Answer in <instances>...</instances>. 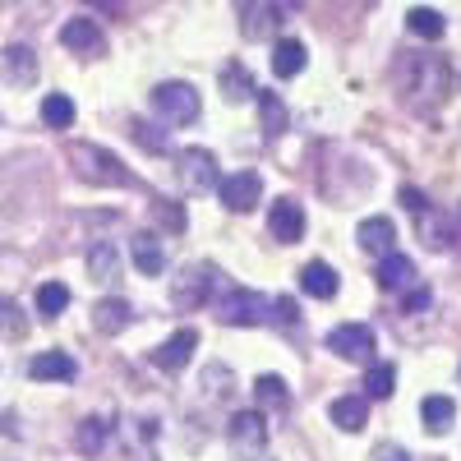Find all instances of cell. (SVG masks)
<instances>
[{"label": "cell", "mask_w": 461, "mask_h": 461, "mask_svg": "<svg viewBox=\"0 0 461 461\" xmlns=\"http://www.w3.org/2000/svg\"><path fill=\"white\" fill-rule=\"evenodd\" d=\"M74 374H79V365L65 351H42L28 360V378H37V383H74Z\"/></svg>", "instance_id": "ac0fdd59"}, {"label": "cell", "mask_w": 461, "mask_h": 461, "mask_svg": "<svg viewBox=\"0 0 461 461\" xmlns=\"http://www.w3.org/2000/svg\"><path fill=\"white\" fill-rule=\"evenodd\" d=\"M356 240H360L365 254H393L397 249V226H393V217H365L356 226Z\"/></svg>", "instance_id": "9a60e30c"}, {"label": "cell", "mask_w": 461, "mask_h": 461, "mask_svg": "<svg viewBox=\"0 0 461 461\" xmlns=\"http://www.w3.org/2000/svg\"><path fill=\"white\" fill-rule=\"evenodd\" d=\"M273 319H277L282 328H295V323H300V304H295L291 295H277V300H273Z\"/></svg>", "instance_id": "d590c367"}, {"label": "cell", "mask_w": 461, "mask_h": 461, "mask_svg": "<svg viewBox=\"0 0 461 461\" xmlns=\"http://www.w3.org/2000/svg\"><path fill=\"white\" fill-rule=\"evenodd\" d=\"M130 258L143 277H162L167 273V254H162V240L152 236V230H139V236L130 240Z\"/></svg>", "instance_id": "e0dca14e"}, {"label": "cell", "mask_w": 461, "mask_h": 461, "mask_svg": "<svg viewBox=\"0 0 461 461\" xmlns=\"http://www.w3.org/2000/svg\"><path fill=\"white\" fill-rule=\"evenodd\" d=\"M328 415H332V425H337V429L360 434V429L369 425V397H337V402L328 406Z\"/></svg>", "instance_id": "44dd1931"}, {"label": "cell", "mask_w": 461, "mask_h": 461, "mask_svg": "<svg viewBox=\"0 0 461 461\" xmlns=\"http://www.w3.org/2000/svg\"><path fill=\"white\" fill-rule=\"evenodd\" d=\"M158 221H162V226H171V230H185V208H180V203H171V208H167V199H162V203H158Z\"/></svg>", "instance_id": "74e56055"}, {"label": "cell", "mask_w": 461, "mask_h": 461, "mask_svg": "<svg viewBox=\"0 0 461 461\" xmlns=\"http://www.w3.org/2000/svg\"><path fill=\"white\" fill-rule=\"evenodd\" d=\"M102 10H111V14H121V0H97Z\"/></svg>", "instance_id": "60d3db41"}, {"label": "cell", "mask_w": 461, "mask_h": 461, "mask_svg": "<svg viewBox=\"0 0 461 461\" xmlns=\"http://www.w3.org/2000/svg\"><path fill=\"white\" fill-rule=\"evenodd\" d=\"M217 199L230 208V212H254L258 199H263V180L258 171H236V176H221L217 185Z\"/></svg>", "instance_id": "9c48e42d"}, {"label": "cell", "mask_w": 461, "mask_h": 461, "mask_svg": "<svg viewBox=\"0 0 461 461\" xmlns=\"http://www.w3.org/2000/svg\"><path fill=\"white\" fill-rule=\"evenodd\" d=\"M415 217V226H420V240H425V249H434V254H447L452 245H456V226L447 221V212H438V208H415L411 212Z\"/></svg>", "instance_id": "30bf717a"}, {"label": "cell", "mask_w": 461, "mask_h": 461, "mask_svg": "<svg viewBox=\"0 0 461 461\" xmlns=\"http://www.w3.org/2000/svg\"><path fill=\"white\" fill-rule=\"evenodd\" d=\"M69 310V286L65 282H42L37 286V314L42 319H60Z\"/></svg>", "instance_id": "f1b7e54d"}, {"label": "cell", "mask_w": 461, "mask_h": 461, "mask_svg": "<svg viewBox=\"0 0 461 461\" xmlns=\"http://www.w3.org/2000/svg\"><path fill=\"white\" fill-rule=\"evenodd\" d=\"M0 79H5L10 88H32L37 84V51L14 42L0 51Z\"/></svg>", "instance_id": "8fae6325"}, {"label": "cell", "mask_w": 461, "mask_h": 461, "mask_svg": "<svg viewBox=\"0 0 461 461\" xmlns=\"http://www.w3.org/2000/svg\"><path fill=\"white\" fill-rule=\"evenodd\" d=\"M328 351L337 360H356V365H374V328L369 323H341L328 332Z\"/></svg>", "instance_id": "8992f818"}, {"label": "cell", "mask_w": 461, "mask_h": 461, "mask_svg": "<svg viewBox=\"0 0 461 461\" xmlns=\"http://www.w3.org/2000/svg\"><path fill=\"white\" fill-rule=\"evenodd\" d=\"M420 420H425L429 434H447L456 425V402L452 397H425L420 402Z\"/></svg>", "instance_id": "603a6c76"}, {"label": "cell", "mask_w": 461, "mask_h": 461, "mask_svg": "<svg viewBox=\"0 0 461 461\" xmlns=\"http://www.w3.org/2000/svg\"><path fill=\"white\" fill-rule=\"evenodd\" d=\"M397 393V369L393 365H369L365 369V397L383 402V397H393Z\"/></svg>", "instance_id": "4dcf8cb0"}, {"label": "cell", "mask_w": 461, "mask_h": 461, "mask_svg": "<svg viewBox=\"0 0 461 461\" xmlns=\"http://www.w3.org/2000/svg\"><path fill=\"white\" fill-rule=\"evenodd\" d=\"M254 402H258L263 415H286V411H291V388H286V378L258 374V378H254Z\"/></svg>", "instance_id": "d6986e66"}, {"label": "cell", "mask_w": 461, "mask_h": 461, "mask_svg": "<svg viewBox=\"0 0 461 461\" xmlns=\"http://www.w3.org/2000/svg\"><path fill=\"white\" fill-rule=\"evenodd\" d=\"M221 97L226 102H245V97H258V84H254V74L236 60V65H226L221 69Z\"/></svg>", "instance_id": "d4e9b609"}, {"label": "cell", "mask_w": 461, "mask_h": 461, "mask_svg": "<svg viewBox=\"0 0 461 461\" xmlns=\"http://www.w3.org/2000/svg\"><path fill=\"white\" fill-rule=\"evenodd\" d=\"M130 323H134L130 300H121V295H106V300H97V304H93V328H97L102 337H121Z\"/></svg>", "instance_id": "5bb4252c"}, {"label": "cell", "mask_w": 461, "mask_h": 461, "mask_svg": "<svg viewBox=\"0 0 461 461\" xmlns=\"http://www.w3.org/2000/svg\"><path fill=\"white\" fill-rule=\"evenodd\" d=\"M402 203H406V212H415V208H425V194H420V189H402Z\"/></svg>", "instance_id": "ab89813d"}, {"label": "cell", "mask_w": 461, "mask_h": 461, "mask_svg": "<svg viewBox=\"0 0 461 461\" xmlns=\"http://www.w3.org/2000/svg\"><path fill=\"white\" fill-rule=\"evenodd\" d=\"M130 134H134L148 152H162V148H167V139H162V134H152V125H143V121H134V125H130Z\"/></svg>", "instance_id": "8d00e7d4"}, {"label": "cell", "mask_w": 461, "mask_h": 461, "mask_svg": "<svg viewBox=\"0 0 461 461\" xmlns=\"http://www.w3.org/2000/svg\"><path fill=\"white\" fill-rule=\"evenodd\" d=\"M226 438L236 447V456H258L267 447V425H263V411H236L226 425Z\"/></svg>", "instance_id": "ba28073f"}, {"label": "cell", "mask_w": 461, "mask_h": 461, "mask_svg": "<svg viewBox=\"0 0 461 461\" xmlns=\"http://www.w3.org/2000/svg\"><path fill=\"white\" fill-rule=\"evenodd\" d=\"M267 230H273V240L282 245H295L304 236V208L295 199H277L273 212H267Z\"/></svg>", "instance_id": "4fadbf2b"}, {"label": "cell", "mask_w": 461, "mask_h": 461, "mask_svg": "<svg viewBox=\"0 0 461 461\" xmlns=\"http://www.w3.org/2000/svg\"><path fill=\"white\" fill-rule=\"evenodd\" d=\"M152 111H158L167 125H194L203 102H199V93L189 84L176 79V84H158V88H152Z\"/></svg>", "instance_id": "3957f363"}, {"label": "cell", "mask_w": 461, "mask_h": 461, "mask_svg": "<svg viewBox=\"0 0 461 461\" xmlns=\"http://www.w3.org/2000/svg\"><path fill=\"white\" fill-rule=\"evenodd\" d=\"M374 461H411V452L402 443H378L374 447Z\"/></svg>", "instance_id": "f35d334b"}, {"label": "cell", "mask_w": 461, "mask_h": 461, "mask_svg": "<svg viewBox=\"0 0 461 461\" xmlns=\"http://www.w3.org/2000/svg\"><path fill=\"white\" fill-rule=\"evenodd\" d=\"M42 125H47V130H69V125H74V102H69L65 93H47V102H42Z\"/></svg>", "instance_id": "1f68e13d"}, {"label": "cell", "mask_w": 461, "mask_h": 461, "mask_svg": "<svg viewBox=\"0 0 461 461\" xmlns=\"http://www.w3.org/2000/svg\"><path fill=\"white\" fill-rule=\"evenodd\" d=\"M393 79H397L402 102H406L415 115H434V111L447 102V88H452L447 60H443V56H425V51H402Z\"/></svg>", "instance_id": "6da1fadb"}, {"label": "cell", "mask_w": 461, "mask_h": 461, "mask_svg": "<svg viewBox=\"0 0 461 461\" xmlns=\"http://www.w3.org/2000/svg\"><path fill=\"white\" fill-rule=\"evenodd\" d=\"M429 304H434V291L415 282V286L406 291V300H402V310H406V314H420V310H429Z\"/></svg>", "instance_id": "e575fe53"}, {"label": "cell", "mask_w": 461, "mask_h": 461, "mask_svg": "<svg viewBox=\"0 0 461 461\" xmlns=\"http://www.w3.org/2000/svg\"><path fill=\"white\" fill-rule=\"evenodd\" d=\"M277 23H282V5H249L245 19H240V28H245L249 42H263V37H273Z\"/></svg>", "instance_id": "cb8c5ba5"}, {"label": "cell", "mask_w": 461, "mask_h": 461, "mask_svg": "<svg viewBox=\"0 0 461 461\" xmlns=\"http://www.w3.org/2000/svg\"><path fill=\"white\" fill-rule=\"evenodd\" d=\"M406 28L415 32V37H425V42H438V37H443V14L438 10H425V5H415L411 14H406Z\"/></svg>", "instance_id": "f546056e"}, {"label": "cell", "mask_w": 461, "mask_h": 461, "mask_svg": "<svg viewBox=\"0 0 461 461\" xmlns=\"http://www.w3.org/2000/svg\"><path fill=\"white\" fill-rule=\"evenodd\" d=\"M217 319L226 328H258L273 319V300H263L258 291H226L217 300Z\"/></svg>", "instance_id": "277c9868"}, {"label": "cell", "mask_w": 461, "mask_h": 461, "mask_svg": "<svg viewBox=\"0 0 461 461\" xmlns=\"http://www.w3.org/2000/svg\"><path fill=\"white\" fill-rule=\"evenodd\" d=\"M0 337H10V341H23L28 337V319L14 300H0Z\"/></svg>", "instance_id": "836d02e7"}, {"label": "cell", "mask_w": 461, "mask_h": 461, "mask_svg": "<svg viewBox=\"0 0 461 461\" xmlns=\"http://www.w3.org/2000/svg\"><path fill=\"white\" fill-rule=\"evenodd\" d=\"M194 346H199V332H194V328H180L171 341H162L158 351H152V365L176 374V369H185V365H189V356H194Z\"/></svg>", "instance_id": "2e32d148"}, {"label": "cell", "mask_w": 461, "mask_h": 461, "mask_svg": "<svg viewBox=\"0 0 461 461\" xmlns=\"http://www.w3.org/2000/svg\"><path fill=\"white\" fill-rule=\"evenodd\" d=\"M115 267H121V263H115V249H111L106 240H97V245L88 249V273H93L97 282H115Z\"/></svg>", "instance_id": "d6a6232c"}, {"label": "cell", "mask_w": 461, "mask_h": 461, "mask_svg": "<svg viewBox=\"0 0 461 461\" xmlns=\"http://www.w3.org/2000/svg\"><path fill=\"white\" fill-rule=\"evenodd\" d=\"M337 286H341V282H337V273H332L328 263H319V258H314V263H304V267H300V291H304V295H314V300H332V295H337Z\"/></svg>", "instance_id": "7402d4cb"}, {"label": "cell", "mask_w": 461, "mask_h": 461, "mask_svg": "<svg viewBox=\"0 0 461 461\" xmlns=\"http://www.w3.org/2000/svg\"><path fill=\"white\" fill-rule=\"evenodd\" d=\"M212 286H217V267L212 263H189L171 282V304L176 310H199V304H208Z\"/></svg>", "instance_id": "5b68a950"}, {"label": "cell", "mask_w": 461, "mask_h": 461, "mask_svg": "<svg viewBox=\"0 0 461 461\" xmlns=\"http://www.w3.org/2000/svg\"><path fill=\"white\" fill-rule=\"evenodd\" d=\"M300 69H304V42L282 37V42L273 47V74H277V79H295Z\"/></svg>", "instance_id": "484cf974"}, {"label": "cell", "mask_w": 461, "mask_h": 461, "mask_svg": "<svg viewBox=\"0 0 461 461\" xmlns=\"http://www.w3.org/2000/svg\"><path fill=\"white\" fill-rule=\"evenodd\" d=\"M258 115H263V130L267 134H282L286 125H291V111H286V102L277 97V93H267V88H258Z\"/></svg>", "instance_id": "83f0119b"}, {"label": "cell", "mask_w": 461, "mask_h": 461, "mask_svg": "<svg viewBox=\"0 0 461 461\" xmlns=\"http://www.w3.org/2000/svg\"><path fill=\"white\" fill-rule=\"evenodd\" d=\"M415 277H420V273H415V263H411L406 254H397V249L383 254V263H378V286H388V291H402V295H406V291L415 286Z\"/></svg>", "instance_id": "ffe728a7"}, {"label": "cell", "mask_w": 461, "mask_h": 461, "mask_svg": "<svg viewBox=\"0 0 461 461\" xmlns=\"http://www.w3.org/2000/svg\"><path fill=\"white\" fill-rule=\"evenodd\" d=\"M180 180L189 194H208V189L221 185V171H217V158L208 148H185L180 152Z\"/></svg>", "instance_id": "52a82bcc"}, {"label": "cell", "mask_w": 461, "mask_h": 461, "mask_svg": "<svg viewBox=\"0 0 461 461\" xmlns=\"http://www.w3.org/2000/svg\"><path fill=\"white\" fill-rule=\"evenodd\" d=\"M60 47H69L74 56H102L106 51V37H102L97 19H69L60 28Z\"/></svg>", "instance_id": "7c38bea8"}, {"label": "cell", "mask_w": 461, "mask_h": 461, "mask_svg": "<svg viewBox=\"0 0 461 461\" xmlns=\"http://www.w3.org/2000/svg\"><path fill=\"white\" fill-rule=\"evenodd\" d=\"M106 438H111V420H102V415H88L84 425H79V434H74V447H79L84 456H97V452L106 447Z\"/></svg>", "instance_id": "4316f807"}, {"label": "cell", "mask_w": 461, "mask_h": 461, "mask_svg": "<svg viewBox=\"0 0 461 461\" xmlns=\"http://www.w3.org/2000/svg\"><path fill=\"white\" fill-rule=\"evenodd\" d=\"M65 158L74 167V176H79L84 185H97V189H125L134 185V176L125 171V162L115 158L111 148H97V143H69Z\"/></svg>", "instance_id": "7a4b0ae2"}]
</instances>
